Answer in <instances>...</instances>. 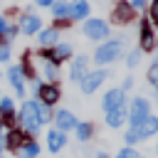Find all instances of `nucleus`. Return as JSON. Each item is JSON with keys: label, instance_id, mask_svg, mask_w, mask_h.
Here are the masks:
<instances>
[{"label": "nucleus", "instance_id": "obj_1", "mask_svg": "<svg viewBox=\"0 0 158 158\" xmlns=\"http://www.w3.org/2000/svg\"><path fill=\"white\" fill-rule=\"evenodd\" d=\"M17 121L22 123V131H25L27 136H35V133L40 131V126H42V121H40V101H30V99H27V101L20 106Z\"/></svg>", "mask_w": 158, "mask_h": 158}, {"label": "nucleus", "instance_id": "obj_2", "mask_svg": "<svg viewBox=\"0 0 158 158\" xmlns=\"http://www.w3.org/2000/svg\"><path fill=\"white\" fill-rule=\"evenodd\" d=\"M121 54H123V40H121V37H118V40H109V42H101V44L96 47L94 62H96L99 67H104V64L116 62Z\"/></svg>", "mask_w": 158, "mask_h": 158}, {"label": "nucleus", "instance_id": "obj_3", "mask_svg": "<svg viewBox=\"0 0 158 158\" xmlns=\"http://www.w3.org/2000/svg\"><path fill=\"white\" fill-rule=\"evenodd\" d=\"M84 35H86L91 42L106 40V37H109V25H106V20H101V17H86V20H84Z\"/></svg>", "mask_w": 158, "mask_h": 158}, {"label": "nucleus", "instance_id": "obj_4", "mask_svg": "<svg viewBox=\"0 0 158 158\" xmlns=\"http://www.w3.org/2000/svg\"><path fill=\"white\" fill-rule=\"evenodd\" d=\"M69 57H72V44L69 42H57L54 47H42V52H40V59H49L54 64H62Z\"/></svg>", "mask_w": 158, "mask_h": 158}, {"label": "nucleus", "instance_id": "obj_5", "mask_svg": "<svg viewBox=\"0 0 158 158\" xmlns=\"http://www.w3.org/2000/svg\"><path fill=\"white\" fill-rule=\"evenodd\" d=\"M148 114H151V104L143 96H136L131 101V106H128V123H131V128H138Z\"/></svg>", "mask_w": 158, "mask_h": 158}, {"label": "nucleus", "instance_id": "obj_6", "mask_svg": "<svg viewBox=\"0 0 158 158\" xmlns=\"http://www.w3.org/2000/svg\"><path fill=\"white\" fill-rule=\"evenodd\" d=\"M106 79H109V72H106V69H89V72L84 74V79L79 81V89H81L84 94H94Z\"/></svg>", "mask_w": 158, "mask_h": 158}, {"label": "nucleus", "instance_id": "obj_7", "mask_svg": "<svg viewBox=\"0 0 158 158\" xmlns=\"http://www.w3.org/2000/svg\"><path fill=\"white\" fill-rule=\"evenodd\" d=\"M158 47V37L153 32V25L148 20H141V27H138V49L141 52H153Z\"/></svg>", "mask_w": 158, "mask_h": 158}, {"label": "nucleus", "instance_id": "obj_8", "mask_svg": "<svg viewBox=\"0 0 158 158\" xmlns=\"http://www.w3.org/2000/svg\"><path fill=\"white\" fill-rule=\"evenodd\" d=\"M133 17H136V10L131 7L128 0H116V2H114L111 20H114L116 25H128V22H133Z\"/></svg>", "mask_w": 158, "mask_h": 158}, {"label": "nucleus", "instance_id": "obj_9", "mask_svg": "<svg viewBox=\"0 0 158 158\" xmlns=\"http://www.w3.org/2000/svg\"><path fill=\"white\" fill-rule=\"evenodd\" d=\"M118 106H126V94H123V89H109V91L101 96V109H104V114L111 111V109H118Z\"/></svg>", "mask_w": 158, "mask_h": 158}, {"label": "nucleus", "instance_id": "obj_10", "mask_svg": "<svg viewBox=\"0 0 158 158\" xmlns=\"http://www.w3.org/2000/svg\"><path fill=\"white\" fill-rule=\"evenodd\" d=\"M86 72H89V57H86V54L74 57V59H72V67H69V81L79 84V81L84 79Z\"/></svg>", "mask_w": 158, "mask_h": 158}, {"label": "nucleus", "instance_id": "obj_11", "mask_svg": "<svg viewBox=\"0 0 158 158\" xmlns=\"http://www.w3.org/2000/svg\"><path fill=\"white\" fill-rule=\"evenodd\" d=\"M59 96H62V91L57 84H40V89H37V99L44 106H54L59 101Z\"/></svg>", "mask_w": 158, "mask_h": 158}, {"label": "nucleus", "instance_id": "obj_12", "mask_svg": "<svg viewBox=\"0 0 158 158\" xmlns=\"http://www.w3.org/2000/svg\"><path fill=\"white\" fill-rule=\"evenodd\" d=\"M54 123H57V131H64V133H67V131H74L79 121H77V116H74L69 109H59V111L54 114Z\"/></svg>", "mask_w": 158, "mask_h": 158}, {"label": "nucleus", "instance_id": "obj_13", "mask_svg": "<svg viewBox=\"0 0 158 158\" xmlns=\"http://www.w3.org/2000/svg\"><path fill=\"white\" fill-rule=\"evenodd\" d=\"M44 138H47V151H49V153H59V151L67 146V133H64V131L49 128Z\"/></svg>", "mask_w": 158, "mask_h": 158}, {"label": "nucleus", "instance_id": "obj_14", "mask_svg": "<svg viewBox=\"0 0 158 158\" xmlns=\"http://www.w3.org/2000/svg\"><path fill=\"white\" fill-rule=\"evenodd\" d=\"M7 81L12 84V89H15L17 96H25V74H22L20 64H12L7 69Z\"/></svg>", "mask_w": 158, "mask_h": 158}, {"label": "nucleus", "instance_id": "obj_15", "mask_svg": "<svg viewBox=\"0 0 158 158\" xmlns=\"http://www.w3.org/2000/svg\"><path fill=\"white\" fill-rule=\"evenodd\" d=\"M22 35H35V32H40L42 30V20L37 17V15H32V12H27V15H22L20 17V27H17Z\"/></svg>", "mask_w": 158, "mask_h": 158}, {"label": "nucleus", "instance_id": "obj_16", "mask_svg": "<svg viewBox=\"0 0 158 158\" xmlns=\"http://www.w3.org/2000/svg\"><path fill=\"white\" fill-rule=\"evenodd\" d=\"M25 141H27V133H25L22 128H15V126H12V128L7 131V136H5V141H2V143H5V148L17 151V148H22V143H25Z\"/></svg>", "mask_w": 158, "mask_h": 158}, {"label": "nucleus", "instance_id": "obj_17", "mask_svg": "<svg viewBox=\"0 0 158 158\" xmlns=\"http://www.w3.org/2000/svg\"><path fill=\"white\" fill-rule=\"evenodd\" d=\"M40 72H42V79H47V84H57V79H59V64H54L49 59H40Z\"/></svg>", "mask_w": 158, "mask_h": 158}, {"label": "nucleus", "instance_id": "obj_18", "mask_svg": "<svg viewBox=\"0 0 158 158\" xmlns=\"http://www.w3.org/2000/svg\"><path fill=\"white\" fill-rule=\"evenodd\" d=\"M126 118H128V109H126V106H118V109L106 111V126H109V128H118V126H123Z\"/></svg>", "mask_w": 158, "mask_h": 158}, {"label": "nucleus", "instance_id": "obj_19", "mask_svg": "<svg viewBox=\"0 0 158 158\" xmlns=\"http://www.w3.org/2000/svg\"><path fill=\"white\" fill-rule=\"evenodd\" d=\"M40 47H54L59 42V30L57 27H47V30H40Z\"/></svg>", "mask_w": 158, "mask_h": 158}, {"label": "nucleus", "instance_id": "obj_20", "mask_svg": "<svg viewBox=\"0 0 158 158\" xmlns=\"http://www.w3.org/2000/svg\"><path fill=\"white\" fill-rule=\"evenodd\" d=\"M138 131H141V136H143V138H151V136H156V133H158V116L148 114V116L143 118V123L138 126Z\"/></svg>", "mask_w": 158, "mask_h": 158}, {"label": "nucleus", "instance_id": "obj_21", "mask_svg": "<svg viewBox=\"0 0 158 158\" xmlns=\"http://www.w3.org/2000/svg\"><path fill=\"white\" fill-rule=\"evenodd\" d=\"M86 17H89V0H74L69 20H86Z\"/></svg>", "mask_w": 158, "mask_h": 158}, {"label": "nucleus", "instance_id": "obj_22", "mask_svg": "<svg viewBox=\"0 0 158 158\" xmlns=\"http://www.w3.org/2000/svg\"><path fill=\"white\" fill-rule=\"evenodd\" d=\"M49 10H52L54 17H69V12H72V2H69V0H54V2L49 5Z\"/></svg>", "mask_w": 158, "mask_h": 158}, {"label": "nucleus", "instance_id": "obj_23", "mask_svg": "<svg viewBox=\"0 0 158 158\" xmlns=\"http://www.w3.org/2000/svg\"><path fill=\"white\" fill-rule=\"evenodd\" d=\"M20 69H22V74H25V79H37L35 77V67H32V52L27 49L25 54H22V64H20Z\"/></svg>", "mask_w": 158, "mask_h": 158}, {"label": "nucleus", "instance_id": "obj_24", "mask_svg": "<svg viewBox=\"0 0 158 158\" xmlns=\"http://www.w3.org/2000/svg\"><path fill=\"white\" fill-rule=\"evenodd\" d=\"M74 131H77V138H79L81 143H86V141L91 138V133H94V126H91L89 121H79Z\"/></svg>", "mask_w": 158, "mask_h": 158}, {"label": "nucleus", "instance_id": "obj_25", "mask_svg": "<svg viewBox=\"0 0 158 158\" xmlns=\"http://www.w3.org/2000/svg\"><path fill=\"white\" fill-rule=\"evenodd\" d=\"M20 151H22V156H25V158H37V156H40V146H37L32 138H27V141L22 143V148H20Z\"/></svg>", "mask_w": 158, "mask_h": 158}, {"label": "nucleus", "instance_id": "obj_26", "mask_svg": "<svg viewBox=\"0 0 158 158\" xmlns=\"http://www.w3.org/2000/svg\"><path fill=\"white\" fill-rule=\"evenodd\" d=\"M0 114L2 116H15V101L10 96H0Z\"/></svg>", "mask_w": 158, "mask_h": 158}, {"label": "nucleus", "instance_id": "obj_27", "mask_svg": "<svg viewBox=\"0 0 158 158\" xmlns=\"http://www.w3.org/2000/svg\"><path fill=\"white\" fill-rule=\"evenodd\" d=\"M123 141H126V146H136V143H141V141H143V136H141V131H138V128H128V131L123 133Z\"/></svg>", "mask_w": 158, "mask_h": 158}, {"label": "nucleus", "instance_id": "obj_28", "mask_svg": "<svg viewBox=\"0 0 158 158\" xmlns=\"http://www.w3.org/2000/svg\"><path fill=\"white\" fill-rule=\"evenodd\" d=\"M146 79H148V84H151L153 89H158V62H153V64L148 67V72H146Z\"/></svg>", "mask_w": 158, "mask_h": 158}, {"label": "nucleus", "instance_id": "obj_29", "mask_svg": "<svg viewBox=\"0 0 158 158\" xmlns=\"http://www.w3.org/2000/svg\"><path fill=\"white\" fill-rule=\"evenodd\" d=\"M138 64H141V49H131V52L126 54V67L133 69V67H138Z\"/></svg>", "mask_w": 158, "mask_h": 158}, {"label": "nucleus", "instance_id": "obj_30", "mask_svg": "<svg viewBox=\"0 0 158 158\" xmlns=\"http://www.w3.org/2000/svg\"><path fill=\"white\" fill-rule=\"evenodd\" d=\"M116 158H143L133 146H126V148H121L118 153H116Z\"/></svg>", "mask_w": 158, "mask_h": 158}, {"label": "nucleus", "instance_id": "obj_31", "mask_svg": "<svg viewBox=\"0 0 158 158\" xmlns=\"http://www.w3.org/2000/svg\"><path fill=\"white\" fill-rule=\"evenodd\" d=\"M146 20H151V25H158V0H151V5H148V17Z\"/></svg>", "mask_w": 158, "mask_h": 158}, {"label": "nucleus", "instance_id": "obj_32", "mask_svg": "<svg viewBox=\"0 0 158 158\" xmlns=\"http://www.w3.org/2000/svg\"><path fill=\"white\" fill-rule=\"evenodd\" d=\"M52 118V106H44V104H40V121L42 123H47Z\"/></svg>", "mask_w": 158, "mask_h": 158}, {"label": "nucleus", "instance_id": "obj_33", "mask_svg": "<svg viewBox=\"0 0 158 158\" xmlns=\"http://www.w3.org/2000/svg\"><path fill=\"white\" fill-rule=\"evenodd\" d=\"M0 62H10V44L7 42L0 44Z\"/></svg>", "mask_w": 158, "mask_h": 158}, {"label": "nucleus", "instance_id": "obj_34", "mask_svg": "<svg viewBox=\"0 0 158 158\" xmlns=\"http://www.w3.org/2000/svg\"><path fill=\"white\" fill-rule=\"evenodd\" d=\"M7 30H10V25H7V20H5L2 15H0V37H2V40H5V35H7ZM5 42H7V40H5Z\"/></svg>", "mask_w": 158, "mask_h": 158}, {"label": "nucleus", "instance_id": "obj_35", "mask_svg": "<svg viewBox=\"0 0 158 158\" xmlns=\"http://www.w3.org/2000/svg\"><path fill=\"white\" fill-rule=\"evenodd\" d=\"M131 2V7L133 10H141V7H146V0H128Z\"/></svg>", "mask_w": 158, "mask_h": 158}, {"label": "nucleus", "instance_id": "obj_36", "mask_svg": "<svg viewBox=\"0 0 158 158\" xmlns=\"http://www.w3.org/2000/svg\"><path fill=\"white\" fill-rule=\"evenodd\" d=\"M131 86H133V79H131V77H126V79H123V86H121V89L126 91V89H131Z\"/></svg>", "mask_w": 158, "mask_h": 158}, {"label": "nucleus", "instance_id": "obj_37", "mask_svg": "<svg viewBox=\"0 0 158 158\" xmlns=\"http://www.w3.org/2000/svg\"><path fill=\"white\" fill-rule=\"evenodd\" d=\"M35 2H37V5H40V7H49V5H52V2H54V0H35Z\"/></svg>", "mask_w": 158, "mask_h": 158}, {"label": "nucleus", "instance_id": "obj_38", "mask_svg": "<svg viewBox=\"0 0 158 158\" xmlns=\"http://www.w3.org/2000/svg\"><path fill=\"white\" fill-rule=\"evenodd\" d=\"M96 158H109V156L106 153H96Z\"/></svg>", "mask_w": 158, "mask_h": 158}, {"label": "nucleus", "instance_id": "obj_39", "mask_svg": "<svg viewBox=\"0 0 158 158\" xmlns=\"http://www.w3.org/2000/svg\"><path fill=\"white\" fill-rule=\"evenodd\" d=\"M2 148H5V143H2V141H0V153H2Z\"/></svg>", "mask_w": 158, "mask_h": 158}, {"label": "nucleus", "instance_id": "obj_40", "mask_svg": "<svg viewBox=\"0 0 158 158\" xmlns=\"http://www.w3.org/2000/svg\"><path fill=\"white\" fill-rule=\"evenodd\" d=\"M0 141H2V126H0Z\"/></svg>", "mask_w": 158, "mask_h": 158}, {"label": "nucleus", "instance_id": "obj_41", "mask_svg": "<svg viewBox=\"0 0 158 158\" xmlns=\"http://www.w3.org/2000/svg\"><path fill=\"white\" fill-rule=\"evenodd\" d=\"M156 151H158V141H156Z\"/></svg>", "mask_w": 158, "mask_h": 158}, {"label": "nucleus", "instance_id": "obj_42", "mask_svg": "<svg viewBox=\"0 0 158 158\" xmlns=\"http://www.w3.org/2000/svg\"><path fill=\"white\" fill-rule=\"evenodd\" d=\"M0 158H2V153H0Z\"/></svg>", "mask_w": 158, "mask_h": 158}, {"label": "nucleus", "instance_id": "obj_43", "mask_svg": "<svg viewBox=\"0 0 158 158\" xmlns=\"http://www.w3.org/2000/svg\"><path fill=\"white\" fill-rule=\"evenodd\" d=\"M156 99H158V94H156Z\"/></svg>", "mask_w": 158, "mask_h": 158}]
</instances>
